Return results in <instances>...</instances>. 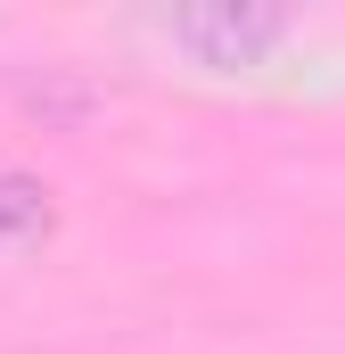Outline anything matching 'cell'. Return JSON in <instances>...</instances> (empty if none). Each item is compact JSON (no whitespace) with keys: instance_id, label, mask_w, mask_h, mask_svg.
Returning a JSON list of instances; mask_svg holds the SVG:
<instances>
[{"instance_id":"obj_1","label":"cell","mask_w":345,"mask_h":354,"mask_svg":"<svg viewBox=\"0 0 345 354\" xmlns=\"http://www.w3.org/2000/svg\"><path fill=\"white\" fill-rule=\"evenodd\" d=\"M165 33L197 58V66H255L263 50L288 33V17H279V8H239V0H222V8H181V17H165Z\"/></svg>"},{"instance_id":"obj_2","label":"cell","mask_w":345,"mask_h":354,"mask_svg":"<svg viewBox=\"0 0 345 354\" xmlns=\"http://www.w3.org/2000/svg\"><path fill=\"white\" fill-rule=\"evenodd\" d=\"M50 223H58V206L41 181L0 174V248H33V239H50Z\"/></svg>"}]
</instances>
